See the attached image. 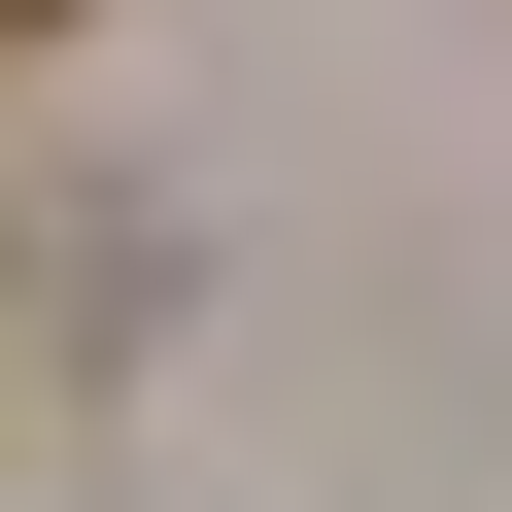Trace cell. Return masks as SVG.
I'll list each match as a JSON object with an SVG mask.
<instances>
[{
  "label": "cell",
  "mask_w": 512,
  "mask_h": 512,
  "mask_svg": "<svg viewBox=\"0 0 512 512\" xmlns=\"http://www.w3.org/2000/svg\"><path fill=\"white\" fill-rule=\"evenodd\" d=\"M0 35H69V0H0Z\"/></svg>",
  "instance_id": "cell-1"
}]
</instances>
